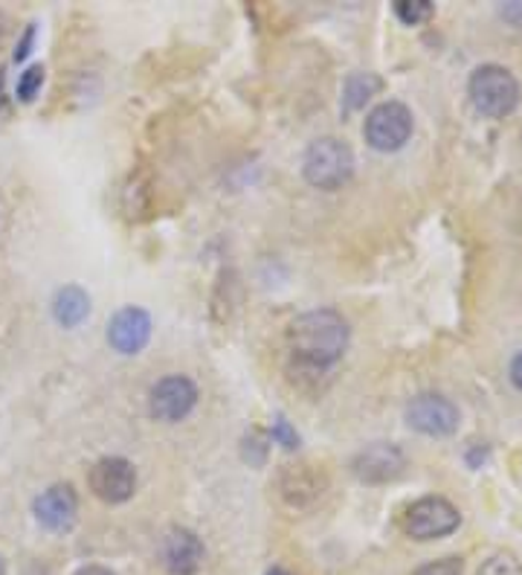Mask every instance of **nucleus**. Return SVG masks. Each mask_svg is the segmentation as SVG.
Instances as JSON below:
<instances>
[{"label": "nucleus", "mask_w": 522, "mask_h": 575, "mask_svg": "<svg viewBox=\"0 0 522 575\" xmlns=\"http://www.w3.org/2000/svg\"><path fill=\"white\" fill-rule=\"evenodd\" d=\"M288 346L300 366L328 369L348 349V323L331 309L305 312L288 328Z\"/></svg>", "instance_id": "1"}, {"label": "nucleus", "mask_w": 522, "mask_h": 575, "mask_svg": "<svg viewBox=\"0 0 522 575\" xmlns=\"http://www.w3.org/2000/svg\"><path fill=\"white\" fill-rule=\"evenodd\" d=\"M305 180L316 189H340L354 175V151L337 137H323L307 146L302 160Z\"/></svg>", "instance_id": "2"}, {"label": "nucleus", "mask_w": 522, "mask_h": 575, "mask_svg": "<svg viewBox=\"0 0 522 575\" xmlns=\"http://www.w3.org/2000/svg\"><path fill=\"white\" fill-rule=\"evenodd\" d=\"M470 100H473L477 111L484 117H508L516 108V102H520V85L500 64H482L470 76Z\"/></svg>", "instance_id": "3"}, {"label": "nucleus", "mask_w": 522, "mask_h": 575, "mask_svg": "<svg viewBox=\"0 0 522 575\" xmlns=\"http://www.w3.org/2000/svg\"><path fill=\"white\" fill-rule=\"evenodd\" d=\"M459 509L445 498L415 500L404 514V532L415 541H436L459 529Z\"/></svg>", "instance_id": "4"}, {"label": "nucleus", "mask_w": 522, "mask_h": 575, "mask_svg": "<svg viewBox=\"0 0 522 575\" xmlns=\"http://www.w3.org/2000/svg\"><path fill=\"white\" fill-rule=\"evenodd\" d=\"M363 134L377 151H398L413 137V114L400 102H380L366 117Z\"/></svg>", "instance_id": "5"}, {"label": "nucleus", "mask_w": 522, "mask_h": 575, "mask_svg": "<svg viewBox=\"0 0 522 575\" xmlns=\"http://www.w3.org/2000/svg\"><path fill=\"white\" fill-rule=\"evenodd\" d=\"M195 405H198V387L186 375H169V378L157 381L152 398H148L152 416L157 421H166V425L184 421L195 410Z\"/></svg>", "instance_id": "6"}, {"label": "nucleus", "mask_w": 522, "mask_h": 575, "mask_svg": "<svg viewBox=\"0 0 522 575\" xmlns=\"http://www.w3.org/2000/svg\"><path fill=\"white\" fill-rule=\"evenodd\" d=\"M87 482H91V491L102 503L116 505L134 498V491H137V471H134L128 459L102 457L91 468Z\"/></svg>", "instance_id": "7"}, {"label": "nucleus", "mask_w": 522, "mask_h": 575, "mask_svg": "<svg viewBox=\"0 0 522 575\" xmlns=\"http://www.w3.org/2000/svg\"><path fill=\"white\" fill-rule=\"evenodd\" d=\"M409 428H415L424 436H450L459 428V410L450 398L424 393L415 396L407 407Z\"/></svg>", "instance_id": "8"}, {"label": "nucleus", "mask_w": 522, "mask_h": 575, "mask_svg": "<svg viewBox=\"0 0 522 575\" xmlns=\"http://www.w3.org/2000/svg\"><path fill=\"white\" fill-rule=\"evenodd\" d=\"M160 564L169 575H195L203 564V544L192 529L175 526L160 541Z\"/></svg>", "instance_id": "9"}, {"label": "nucleus", "mask_w": 522, "mask_h": 575, "mask_svg": "<svg viewBox=\"0 0 522 575\" xmlns=\"http://www.w3.org/2000/svg\"><path fill=\"white\" fill-rule=\"evenodd\" d=\"M32 512H35V521L44 529H50V532H70L79 514L76 491L67 482L50 485V489L41 491L39 498H35Z\"/></svg>", "instance_id": "10"}, {"label": "nucleus", "mask_w": 522, "mask_h": 575, "mask_svg": "<svg viewBox=\"0 0 522 575\" xmlns=\"http://www.w3.org/2000/svg\"><path fill=\"white\" fill-rule=\"evenodd\" d=\"M148 341H152V317H148V312L137 309V305H128V309H119L111 317L108 343L119 355H137V352L146 349Z\"/></svg>", "instance_id": "11"}, {"label": "nucleus", "mask_w": 522, "mask_h": 575, "mask_svg": "<svg viewBox=\"0 0 522 575\" xmlns=\"http://www.w3.org/2000/svg\"><path fill=\"white\" fill-rule=\"evenodd\" d=\"M404 466H407L404 453H400L395 445L386 442L369 445V448H363V451L352 459V471L361 482H389L395 480V477H400Z\"/></svg>", "instance_id": "12"}, {"label": "nucleus", "mask_w": 522, "mask_h": 575, "mask_svg": "<svg viewBox=\"0 0 522 575\" xmlns=\"http://www.w3.org/2000/svg\"><path fill=\"white\" fill-rule=\"evenodd\" d=\"M91 314V296L79 285H64L53 300V317L64 328H76Z\"/></svg>", "instance_id": "13"}, {"label": "nucleus", "mask_w": 522, "mask_h": 575, "mask_svg": "<svg viewBox=\"0 0 522 575\" xmlns=\"http://www.w3.org/2000/svg\"><path fill=\"white\" fill-rule=\"evenodd\" d=\"M282 494L291 505H305L323 494V485L307 471V466L288 468L282 474Z\"/></svg>", "instance_id": "14"}, {"label": "nucleus", "mask_w": 522, "mask_h": 575, "mask_svg": "<svg viewBox=\"0 0 522 575\" xmlns=\"http://www.w3.org/2000/svg\"><path fill=\"white\" fill-rule=\"evenodd\" d=\"M380 91V79L375 73H354L348 76L346 91H343V102H346V111H357L363 108L372 96Z\"/></svg>", "instance_id": "15"}, {"label": "nucleus", "mask_w": 522, "mask_h": 575, "mask_svg": "<svg viewBox=\"0 0 522 575\" xmlns=\"http://www.w3.org/2000/svg\"><path fill=\"white\" fill-rule=\"evenodd\" d=\"M395 15L407 27H415L432 15V7L427 0H398V3H395Z\"/></svg>", "instance_id": "16"}, {"label": "nucleus", "mask_w": 522, "mask_h": 575, "mask_svg": "<svg viewBox=\"0 0 522 575\" xmlns=\"http://www.w3.org/2000/svg\"><path fill=\"white\" fill-rule=\"evenodd\" d=\"M41 85H44V67H41V64H32V67H27V71L21 73V79H18V100L32 102L41 94Z\"/></svg>", "instance_id": "17"}, {"label": "nucleus", "mask_w": 522, "mask_h": 575, "mask_svg": "<svg viewBox=\"0 0 522 575\" xmlns=\"http://www.w3.org/2000/svg\"><path fill=\"white\" fill-rule=\"evenodd\" d=\"M477 575H522V564L514 555L500 552V555H491V558L484 561Z\"/></svg>", "instance_id": "18"}, {"label": "nucleus", "mask_w": 522, "mask_h": 575, "mask_svg": "<svg viewBox=\"0 0 522 575\" xmlns=\"http://www.w3.org/2000/svg\"><path fill=\"white\" fill-rule=\"evenodd\" d=\"M415 575H461V558L430 561V564L415 569Z\"/></svg>", "instance_id": "19"}, {"label": "nucleus", "mask_w": 522, "mask_h": 575, "mask_svg": "<svg viewBox=\"0 0 522 575\" xmlns=\"http://www.w3.org/2000/svg\"><path fill=\"white\" fill-rule=\"evenodd\" d=\"M273 439H276L282 448H288V451H293V448H300V436H296V430L288 425L284 419H276L273 421Z\"/></svg>", "instance_id": "20"}, {"label": "nucleus", "mask_w": 522, "mask_h": 575, "mask_svg": "<svg viewBox=\"0 0 522 575\" xmlns=\"http://www.w3.org/2000/svg\"><path fill=\"white\" fill-rule=\"evenodd\" d=\"M32 41H35V27H27V32H23L21 44H18V50H15V62H23V59L30 55Z\"/></svg>", "instance_id": "21"}, {"label": "nucleus", "mask_w": 522, "mask_h": 575, "mask_svg": "<svg viewBox=\"0 0 522 575\" xmlns=\"http://www.w3.org/2000/svg\"><path fill=\"white\" fill-rule=\"evenodd\" d=\"M511 381H514L516 389H522V352L511 360Z\"/></svg>", "instance_id": "22"}, {"label": "nucleus", "mask_w": 522, "mask_h": 575, "mask_svg": "<svg viewBox=\"0 0 522 575\" xmlns=\"http://www.w3.org/2000/svg\"><path fill=\"white\" fill-rule=\"evenodd\" d=\"M76 575H116L108 567H100V564H91V567H82Z\"/></svg>", "instance_id": "23"}, {"label": "nucleus", "mask_w": 522, "mask_h": 575, "mask_svg": "<svg viewBox=\"0 0 522 575\" xmlns=\"http://www.w3.org/2000/svg\"><path fill=\"white\" fill-rule=\"evenodd\" d=\"M7 35H9V18L0 12V44L7 41Z\"/></svg>", "instance_id": "24"}, {"label": "nucleus", "mask_w": 522, "mask_h": 575, "mask_svg": "<svg viewBox=\"0 0 522 575\" xmlns=\"http://www.w3.org/2000/svg\"><path fill=\"white\" fill-rule=\"evenodd\" d=\"M268 575H291V573H288V569H282V567H273V569H268Z\"/></svg>", "instance_id": "25"}, {"label": "nucleus", "mask_w": 522, "mask_h": 575, "mask_svg": "<svg viewBox=\"0 0 522 575\" xmlns=\"http://www.w3.org/2000/svg\"><path fill=\"white\" fill-rule=\"evenodd\" d=\"M0 575H7V561H3V555H0Z\"/></svg>", "instance_id": "26"}]
</instances>
